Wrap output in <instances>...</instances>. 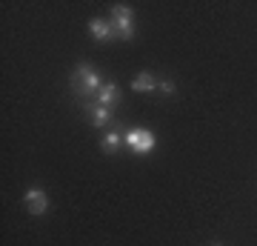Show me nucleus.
I'll list each match as a JSON object with an SVG mask.
<instances>
[{
    "instance_id": "nucleus-10",
    "label": "nucleus",
    "mask_w": 257,
    "mask_h": 246,
    "mask_svg": "<svg viewBox=\"0 0 257 246\" xmlns=\"http://www.w3.org/2000/svg\"><path fill=\"white\" fill-rule=\"evenodd\" d=\"M157 89L163 92V95H175V83H172V80H163V83H157Z\"/></svg>"
},
{
    "instance_id": "nucleus-9",
    "label": "nucleus",
    "mask_w": 257,
    "mask_h": 246,
    "mask_svg": "<svg viewBox=\"0 0 257 246\" xmlns=\"http://www.w3.org/2000/svg\"><path fill=\"white\" fill-rule=\"evenodd\" d=\"M117 146H120V129H114V132H106L100 140V149L106 152V155H114L117 152Z\"/></svg>"
},
{
    "instance_id": "nucleus-4",
    "label": "nucleus",
    "mask_w": 257,
    "mask_h": 246,
    "mask_svg": "<svg viewBox=\"0 0 257 246\" xmlns=\"http://www.w3.org/2000/svg\"><path fill=\"white\" fill-rule=\"evenodd\" d=\"M23 206H26L29 215H43L49 209V195L43 189H29L23 195Z\"/></svg>"
},
{
    "instance_id": "nucleus-6",
    "label": "nucleus",
    "mask_w": 257,
    "mask_h": 246,
    "mask_svg": "<svg viewBox=\"0 0 257 246\" xmlns=\"http://www.w3.org/2000/svg\"><path fill=\"white\" fill-rule=\"evenodd\" d=\"M89 32H92V37H94V40H100V43H109L111 37H114L111 23H109V20H100V18L89 20Z\"/></svg>"
},
{
    "instance_id": "nucleus-1",
    "label": "nucleus",
    "mask_w": 257,
    "mask_h": 246,
    "mask_svg": "<svg viewBox=\"0 0 257 246\" xmlns=\"http://www.w3.org/2000/svg\"><path fill=\"white\" fill-rule=\"evenodd\" d=\"M103 77L97 72H94L89 63H80L77 66V72L72 74V86H74V92L80 95V98H89V95H97L100 92V86H103Z\"/></svg>"
},
{
    "instance_id": "nucleus-8",
    "label": "nucleus",
    "mask_w": 257,
    "mask_h": 246,
    "mask_svg": "<svg viewBox=\"0 0 257 246\" xmlns=\"http://www.w3.org/2000/svg\"><path fill=\"white\" fill-rule=\"evenodd\" d=\"M132 89L135 92H155L157 89V83H155V77L149 72H140V74H135V80H132Z\"/></svg>"
},
{
    "instance_id": "nucleus-11",
    "label": "nucleus",
    "mask_w": 257,
    "mask_h": 246,
    "mask_svg": "<svg viewBox=\"0 0 257 246\" xmlns=\"http://www.w3.org/2000/svg\"><path fill=\"white\" fill-rule=\"evenodd\" d=\"M214 246H220V243H214Z\"/></svg>"
},
{
    "instance_id": "nucleus-5",
    "label": "nucleus",
    "mask_w": 257,
    "mask_h": 246,
    "mask_svg": "<svg viewBox=\"0 0 257 246\" xmlns=\"http://www.w3.org/2000/svg\"><path fill=\"white\" fill-rule=\"evenodd\" d=\"M97 103H100V106H106V109L117 106V103H120V89H117V83H111V80L103 83L100 92H97Z\"/></svg>"
},
{
    "instance_id": "nucleus-3",
    "label": "nucleus",
    "mask_w": 257,
    "mask_h": 246,
    "mask_svg": "<svg viewBox=\"0 0 257 246\" xmlns=\"http://www.w3.org/2000/svg\"><path fill=\"white\" fill-rule=\"evenodd\" d=\"M123 140L128 143V149L135 155H149L155 149V132H149V129H128Z\"/></svg>"
},
{
    "instance_id": "nucleus-7",
    "label": "nucleus",
    "mask_w": 257,
    "mask_h": 246,
    "mask_svg": "<svg viewBox=\"0 0 257 246\" xmlns=\"http://www.w3.org/2000/svg\"><path fill=\"white\" fill-rule=\"evenodd\" d=\"M89 115H92V123L97 129L109 126V120H111V109H106V106H100V103H92V106H89Z\"/></svg>"
},
{
    "instance_id": "nucleus-2",
    "label": "nucleus",
    "mask_w": 257,
    "mask_h": 246,
    "mask_svg": "<svg viewBox=\"0 0 257 246\" xmlns=\"http://www.w3.org/2000/svg\"><path fill=\"white\" fill-rule=\"evenodd\" d=\"M111 29H114V35L120 40L135 37V12H132V6H126V3L111 6Z\"/></svg>"
}]
</instances>
